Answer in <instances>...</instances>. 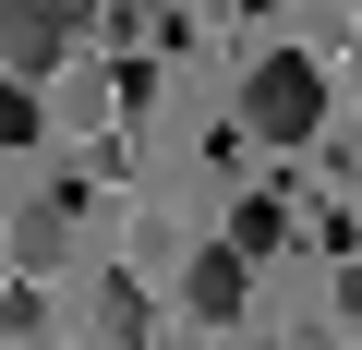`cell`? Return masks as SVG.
Segmentation results:
<instances>
[{"label": "cell", "mask_w": 362, "mask_h": 350, "mask_svg": "<svg viewBox=\"0 0 362 350\" xmlns=\"http://www.w3.org/2000/svg\"><path fill=\"white\" fill-rule=\"evenodd\" d=\"M242 121H254L266 145H314V133H326V61H314V49H266V61L242 73Z\"/></svg>", "instance_id": "6da1fadb"}, {"label": "cell", "mask_w": 362, "mask_h": 350, "mask_svg": "<svg viewBox=\"0 0 362 350\" xmlns=\"http://www.w3.org/2000/svg\"><path fill=\"white\" fill-rule=\"evenodd\" d=\"M73 37H85V13H73V0H0V73L49 85V73L73 61Z\"/></svg>", "instance_id": "7a4b0ae2"}, {"label": "cell", "mask_w": 362, "mask_h": 350, "mask_svg": "<svg viewBox=\"0 0 362 350\" xmlns=\"http://www.w3.org/2000/svg\"><path fill=\"white\" fill-rule=\"evenodd\" d=\"M242 302H254V254L242 242H206L194 266H181V314L194 326H242Z\"/></svg>", "instance_id": "3957f363"}, {"label": "cell", "mask_w": 362, "mask_h": 350, "mask_svg": "<svg viewBox=\"0 0 362 350\" xmlns=\"http://www.w3.org/2000/svg\"><path fill=\"white\" fill-rule=\"evenodd\" d=\"M73 218H85V206H73V194H37V206H25V218H13V266H25V278H49V266H61V254H73Z\"/></svg>", "instance_id": "277c9868"}, {"label": "cell", "mask_w": 362, "mask_h": 350, "mask_svg": "<svg viewBox=\"0 0 362 350\" xmlns=\"http://www.w3.org/2000/svg\"><path fill=\"white\" fill-rule=\"evenodd\" d=\"M97 326H109V350H145V290L109 278V290H97Z\"/></svg>", "instance_id": "5b68a950"}, {"label": "cell", "mask_w": 362, "mask_h": 350, "mask_svg": "<svg viewBox=\"0 0 362 350\" xmlns=\"http://www.w3.org/2000/svg\"><path fill=\"white\" fill-rule=\"evenodd\" d=\"M37 133H49V121H37V85L13 73V85H0V145H37Z\"/></svg>", "instance_id": "8992f818"}, {"label": "cell", "mask_w": 362, "mask_h": 350, "mask_svg": "<svg viewBox=\"0 0 362 350\" xmlns=\"http://www.w3.org/2000/svg\"><path fill=\"white\" fill-rule=\"evenodd\" d=\"M230 242L242 254H278V206H230Z\"/></svg>", "instance_id": "52a82bcc"}]
</instances>
